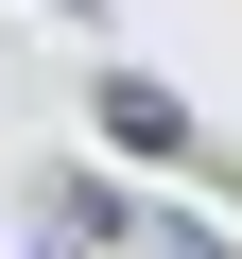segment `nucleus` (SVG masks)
<instances>
[{"label":"nucleus","instance_id":"nucleus-1","mask_svg":"<svg viewBox=\"0 0 242 259\" xmlns=\"http://www.w3.org/2000/svg\"><path fill=\"white\" fill-rule=\"evenodd\" d=\"M87 121H104L121 156H190V104H173V87H139V69H104V87H87Z\"/></svg>","mask_w":242,"mask_h":259},{"label":"nucleus","instance_id":"nucleus-2","mask_svg":"<svg viewBox=\"0 0 242 259\" xmlns=\"http://www.w3.org/2000/svg\"><path fill=\"white\" fill-rule=\"evenodd\" d=\"M52 18H87V0H52Z\"/></svg>","mask_w":242,"mask_h":259}]
</instances>
